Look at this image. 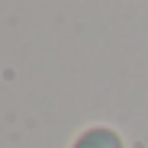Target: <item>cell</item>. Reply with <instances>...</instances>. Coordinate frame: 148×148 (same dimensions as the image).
<instances>
[{
	"mask_svg": "<svg viewBox=\"0 0 148 148\" xmlns=\"http://www.w3.org/2000/svg\"><path fill=\"white\" fill-rule=\"evenodd\" d=\"M74 148H122V138H119L113 129L93 126V129H87L77 142H74Z\"/></svg>",
	"mask_w": 148,
	"mask_h": 148,
	"instance_id": "1",
	"label": "cell"
}]
</instances>
